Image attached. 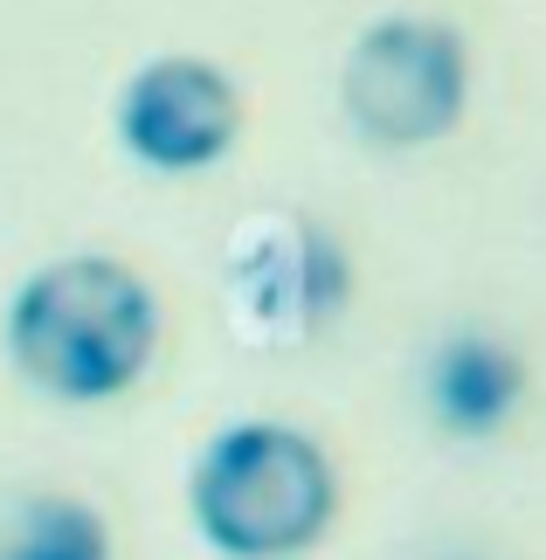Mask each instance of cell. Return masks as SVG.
Returning a JSON list of instances; mask_svg holds the SVG:
<instances>
[{"label":"cell","mask_w":546,"mask_h":560,"mask_svg":"<svg viewBox=\"0 0 546 560\" xmlns=\"http://www.w3.org/2000/svg\"><path fill=\"white\" fill-rule=\"evenodd\" d=\"M229 284L277 339H298V332H312V326H325V318L339 312L346 256H339L333 235H318L312 222L270 214L256 235H235Z\"/></svg>","instance_id":"cell-5"},{"label":"cell","mask_w":546,"mask_h":560,"mask_svg":"<svg viewBox=\"0 0 546 560\" xmlns=\"http://www.w3.org/2000/svg\"><path fill=\"white\" fill-rule=\"evenodd\" d=\"M243 104L235 83L201 56H160L125 83L118 97V139L152 174H201L235 145Z\"/></svg>","instance_id":"cell-4"},{"label":"cell","mask_w":546,"mask_h":560,"mask_svg":"<svg viewBox=\"0 0 546 560\" xmlns=\"http://www.w3.org/2000/svg\"><path fill=\"white\" fill-rule=\"evenodd\" d=\"M201 540L229 560H291L333 526L339 478L333 457L291 422L222 429L187 485Z\"/></svg>","instance_id":"cell-2"},{"label":"cell","mask_w":546,"mask_h":560,"mask_svg":"<svg viewBox=\"0 0 546 560\" xmlns=\"http://www.w3.org/2000/svg\"><path fill=\"white\" fill-rule=\"evenodd\" d=\"M160 339L146 277L118 256H56L8 298V353L42 395L112 401L125 395Z\"/></svg>","instance_id":"cell-1"},{"label":"cell","mask_w":546,"mask_h":560,"mask_svg":"<svg viewBox=\"0 0 546 560\" xmlns=\"http://www.w3.org/2000/svg\"><path fill=\"white\" fill-rule=\"evenodd\" d=\"M519 395H526V360H519L506 339L450 332L429 360V408L456 436H491L519 408Z\"/></svg>","instance_id":"cell-6"},{"label":"cell","mask_w":546,"mask_h":560,"mask_svg":"<svg viewBox=\"0 0 546 560\" xmlns=\"http://www.w3.org/2000/svg\"><path fill=\"white\" fill-rule=\"evenodd\" d=\"M471 91V62H464V35L450 21L429 14H387L374 21L339 70V97L346 118L360 125L374 145H422L443 139Z\"/></svg>","instance_id":"cell-3"},{"label":"cell","mask_w":546,"mask_h":560,"mask_svg":"<svg viewBox=\"0 0 546 560\" xmlns=\"http://www.w3.org/2000/svg\"><path fill=\"white\" fill-rule=\"evenodd\" d=\"M0 560H112V533L83 499H21L0 526Z\"/></svg>","instance_id":"cell-7"}]
</instances>
